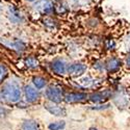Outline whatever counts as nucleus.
<instances>
[{"label":"nucleus","instance_id":"f257e3e1","mask_svg":"<svg viewBox=\"0 0 130 130\" xmlns=\"http://www.w3.org/2000/svg\"><path fill=\"white\" fill-rule=\"evenodd\" d=\"M3 98L8 102H17L21 98V91L20 88L15 83H7L4 85L2 91Z\"/></svg>","mask_w":130,"mask_h":130},{"label":"nucleus","instance_id":"f03ea898","mask_svg":"<svg viewBox=\"0 0 130 130\" xmlns=\"http://www.w3.org/2000/svg\"><path fill=\"white\" fill-rule=\"evenodd\" d=\"M46 96L51 102H54V103H59L63 100V96L60 90L53 88V86L48 88V90L46 91Z\"/></svg>","mask_w":130,"mask_h":130},{"label":"nucleus","instance_id":"7ed1b4c3","mask_svg":"<svg viewBox=\"0 0 130 130\" xmlns=\"http://www.w3.org/2000/svg\"><path fill=\"white\" fill-rule=\"evenodd\" d=\"M45 108L52 115L54 116H66V110H64V108L60 107V106H57L55 104H53L52 102L51 103H48L46 102L44 104Z\"/></svg>","mask_w":130,"mask_h":130},{"label":"nucleus","instance_id":"20e7f679","mask_svg":"<svg viewBox=\"0 0 130 130\" xmlns=\"http://www.w3.org/2000/svg\"><path fill=\"white\" fill-rule=\"evenodd\" d=\"M88 96L84 93H71L64 97V99L68 103H75V102H81L84 101Z\"/></svg>","mask_w":130,"mask_h":130},{"label":"nucleus","instance_id":"39448f33","mask_svg":"<svg viewBox=\"0 0 130 130\" xmlns=\"http://www.w3.org/2000/svg\"><path fill=\"white\" fill-rule=\"evenodd\" d=\"M36 8H38L44 14H49L53 10V3L50 2L49 0H41L40 2L36 4Z\"/></svg>","mask_w":130,"mask_h":130},{"label":"nucleus","instance_id":"423d86ee","mask_svg":"<svg viewBox=\"0 0 130 130\" xmlns=\"http://www.w3.org/2000/svg\"><path fill=\"white\" fill-rule=\"evenodd\" d=\"M24 91H25L26 100L28 102H35V101H37L39 99V97H40L39 92L36 89L32 88V86H30V85L25 86V90Z\"/></svg>","mask_w":130,"mask_h":130},{"label":"nucleus","instance_id":"0eeeda50","mask_svg":"<svg viewBox=\"0 0 130 130\" xmlns=\"http://www.w3.org/2000/svg\"><path fill=\"white\" fill-rule=\"evenodd\" d=\"M86 70V67L82 63H74L69 67V73L73 76H80Z\"/></svg>","mask_w":130,"mask_h":130},{"label":"nucleus","instance_id":"6e6552de","mask_svg":"<svg viewBox=\"0 0 130 130\" xmlns=\"http://www.w3.org/2000/svg\"><path fill=\"white\" fill-rule=\"evenodd\" d=\"M120 67H121V60L116 58V57L110 58L109 60L106 62V64H105V68H106V70L108 72H115Z\"/></svg>","mask_w":130,"mask_h":130},{"label":"nucleus","instance_id":"1a4fd4ad","mask_svg":"<svg viewBox=\"0 0 130 130\" xmlns=\"http://www.w3.org/2000/svg\"><path fill=\"white\" fill-rule=\"evenodd\" d=\"M52 70L55 72L56 74H64V72H66V63H64L62 60H54L52 62Z\"/></svg>","mask_w":130,"mask_h":130},{"label":"nucleus","instance_id":"9d476101","mask_svg":"<svg viewBox=\"0 0 130 130\" xmlns=\"http://www.w3.org/2000/svg\"><path fill=\"white\" fill-rule=\"evenodd\" d=\"M21 130H39V126H38L37 122L32 121V120H28L22 124Z\"/></svg>","mask_w":130,"mask_h":130},{"label":"nucleus","instance_id":"9b49d317","mask_svg":"<svg viewBox=\"0 0 130 130\" xmlns=\"http://www.w3.org/2000/svg\"><path fill=\"white\" fill-rule=\"evenodd\" d=\"M25 64H26L28 68L35 69V68H38V67H39V61H38L37 58L30 56V57H27V58L25 59Z\"/></svg>","mask_w":130,"mask_h":130},{"label":"nucleus","instance_id":"f8f14e48","mask_svg":"<svg viewBox=\"0 0 130 130\" xmlns=\"http://www.w3.org/2000/svg\"><path fill=\"white\" fill-rule=\"evenodd\" d=\"M34 83L37 86V89H43L46 84V80L42 77H35L34 78Z\"/></svg>","mask_w":130,"mask_h":130},{"label":"nucleus","instance_id":"ddd939ff","mask_svg":"<svg viewBox=\"0 0 130 130\" xmlns=\"http://www.w3.org/2000/svg\"><path fill=\"white\" fill-rule=\"evenodd\" d=\"M64 125H66L64 122H56V123L50 124L48 127H49L50 130H61L64 127Z\"/></svg>","mask_w":130,"mask_h":130},{"label":"nucleus","instance_id":"4468645a","mask_svg":"<svg viewBox=\"0 0 130 130\" xmlns=\"http://www.w3.org/2000/svg\"><path fill=\"white\" fill-rule=\"evenodd\" d=\"M104 99H106V97L102 93H100V94H93L91 96V100L93 102H100V101H103Z\"/></svg>","mask_w":130,"mask_h":130},{"label":"nucleus","instance_id":"2eb2a0df","mask_svg":"<svg viewBox=\"0 0 130 130\" xmlns=\"http://www.w3.org/2000/svg\"><path fill=\"white\" fill-rule=\"evenodd\" d=\"M7 76V69L4 64H0V83Z\"/></svg>","mask_w":130,"mask_h":130},{"label":"nucleus","instance_id":"dca6fc26","mask_svg":"<svg viewBox=\"0 0 130 130\" xmlns=\"http://www.w3.org/2000/svg\"><path fill=\"white\" fill-rule=\"evenodd\" d=\"M2 115H4V109L0 106V116H2Z\"/></svg>","mask_w":130,"mask_h":130},{"label":"nucleus","instance_id":"f3484780","mask_svg":"<svg viewBox=\"0 0 130 130\" xmlns=\"http://www.w3.org/2000/svg\"><path fill=\"white\" fill-rule=\"evenodd\" d=\"M126 62H127V66H129V67H130V55L128 56V58H127Z\"/></svg>","mask_w":130,"mask_h":130},{"label":"nucleus","instance_id":"a211bd4d","mask_svg":"<svg viewBox=\"0 0 130 130\" xmlns=\"http://www.w3.org/2000/svg\"><path fill=\"white\" fill-rule=\"evenodd\" d=\"M26 1H29V2H34V1H36V0H26Z\"/></svg>","mask_w":130,"mask_h":130},{"label":"nucleus","instance_id":"6ab92c4d","mask_svg":"<svg viewBox=\"0 0 130 130\" xmlns=\"http://www.w3.org/2000/svg\"><path fill=\"white\" fill-rule=\"evenodd\" d=\"M90 130H97V129H96V128H91Z\"/></svg>","mask_w":130,"mask_h":130},{"label":"nucleus","instance_id":"aec40b11","mask_svg":"<svg viewBox=\"0 0 130 130\" xmlns=\"http://www.w3.org/2000/svg\"><path fill=\"white\" fill-rule=\"evenodd\" d=\"M0 12H1V7H0Z\"/></svg>","mask_w":130,"mask_h":130}]
</instances>
